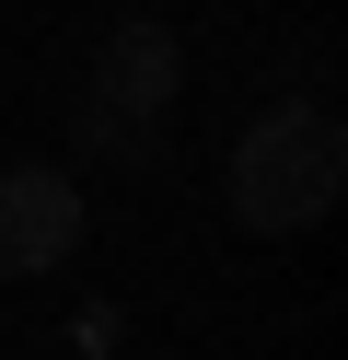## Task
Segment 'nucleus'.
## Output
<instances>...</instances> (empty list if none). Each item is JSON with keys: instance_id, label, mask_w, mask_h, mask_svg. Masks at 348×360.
Returning a JSON list of instances; mask_svg holds the SVG:
<instances>
[{"instance_id": "obj_1", "label": "nucleus", "mask_w": 348, "mask_h": 360, "mask_svg": "<svg viewBox=\"0 0 348 360\" xmlns=\"http://www.w3.org/2000/svg\"><path fill=\"white\" fill-rule=\"evenodd\" d=\"M337 186H348V128L325 105H267L232 140V221L244 233H302L337 210Z\"/></svg>"}, {"instance_id": "obj_2", "label": "nucleus", "mask_w": 348, "mask_h": 360, "mask_svg": "<svg viewBox=\"0 0 348 360\" xmlns=\"http://www.w3.org/2000/svg\"><path fill=\"white\" fill-rule=\"evenodd\" d=\"M70 244H82V186L58 163L0 174V267L12 279H46V267H70Z\"/></svg>"}, {"instance_id": "obj_3", "label": "nucleus", "mask_w": 348, "mask_h": 360, "mask_svg": "<svg viewBox=\"0 0 348 360\" xmlns=\"http://www.w3.org/2000/svg\"><path fill=\"white\" fill-rule=\"evenodd\" d=\"M174 94H186V35L151 24V12H128V24L93 47V105H116V117H162Z\"/></svg>"}, {"instance_id": "obj_4", "label": "nucleus", "mask_w": 348, "mask_h": 360, "mask_svg": "<svg viewBox=\"0 0 348 360\" xmlns=\"http://www.w3.org/2000/svg\"><path fill=\"white\" fill-rule=\"evenodd\" d=\"M82 151H105V163H151V117H116V105L82 94Z\"/></svg>"}]
</instances>
